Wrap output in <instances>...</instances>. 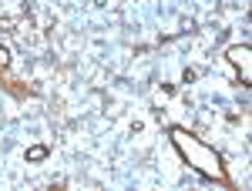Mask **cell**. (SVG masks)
<instances>
[{
	"instance_id": "277c9868",
	"label": "cell",
	"mask_w": 252,
	"mask_h": 191,
	"mask_svg": "<svg viewBox=\"0 0 252 191\" xmlns=\"http://www.w3.org/2000/svg\"><path fill=\"white\" fill-rule=\"evenodd\" d=\"M7 64H10V51L0 44V67H7Z\"/></svg>"
},
{
	"instance_id": "3957f363",
	"label": "cell",
	"mask_w": 252,
	"mask_h": 191,
	"mask_svg": "<svg viewBox=\"0 0 252 191\" xmlns=\"http://www.w3.org/2000/svg\"><path fill=\"white\" fill-rule=\"evenodd\" d=\"M47 158V148L44 144H34V148H27V161H44Z\"/></svg>"
},
{
	"instance_id": "7a4b0ae2",
	"label": "cell",
	"mask_w": 252,
	"mask_h": 191,
	"mask_svg": "<svg viewBox=\"0 0 252 191\" xmlns=\"http://www.w3.org/2000/svg\"><path fill=\"white\" fill-rule=\"evenodd\" d=\"M225 57L242 71V81L249 84V81H252V47H249V44H235V47H229Z\"/></svg>"
},
{
	"instance_id": "6da1fadb",
	"label": "cell",
	"mask_w": 252,
	"mask_h": 191,
	"mask_svg": "<svg viewBox=\"0 0 252 191\" xmlns=\"http://www.w3.org/2000/svg\"><path fill=\"white\" fill-rule=\"evenodd\" d=\"M172 141H175V148L182 151V158H185L198 174L215 178V181H229V178H225V164H222V158H219L205 141H198L192 131H185V128H172Z\"/></svg>"
}]
</instances>
